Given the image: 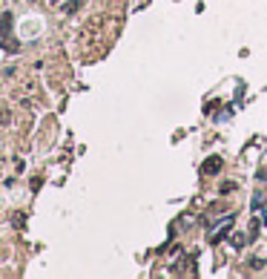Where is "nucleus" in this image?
<instances>
[{"instance_id": "obj_1", "label": "nucleus", "mask_w": 267, "mask_h": 279, "mask_svg": "<svg viewBox=\"0 0 267 279\" xmlns=\"http://www.w3.org/2000/svg\"><path fill=\"white\" fill-rule=\"evenodd\" d=\"M215 170H221V158H218V155H210L207 161L201 164V173H207V176H213Z\"/></svg>"}, {"instance_id": "obj_3", "label": "nucleus", "mask_w": 267, "mask_h": 279, "mask_svg": "<svg viewBox=\"0 0 267 279\" xmlns=\"http://www.w3.org/2000/svg\"><path fill=\"white\" fill-rule=\"evenodd\" d=\"M0 35H12V12H3V20H0Z\"/></svg>"}, {"instance_id": "obj_5", "label": "nucleus", "mask_w": 267, "mask_h": 279, "mask_svg": "<svg viewBox=\"0 0 267 279\" xmlns=\"http://www.w3.org/2000/svg\"><path fill=\"white\" fill-rule=\"evenodd\" d=\"M259 179H265V182H267V170H262V173H259Z\"/></svg>"}, {"instance_id": "obj_4", "label": "nucleus", "mask_w": 267, "mask_h": 279, "mask_svg": "<svg viewBox=\"0 0 267 279\" xmlns=\"http://www.w3.org/2000/svg\"><path fill=\"white\" fill-rule=\"evenodd\" d=\"M81 6H84V0H66V3H63V12L72 15V12H78Z\"/></svg>"}, {"instance_id": "obj_2", "label": "nucleus", "mask_w": 267, "mask_h": 279, "mask_svg": "<svg viewBox=\"0 0 267 279\" xmlns=\"http://www.w3.org/2000/svg\"><path fill=\"white\" fill-rule=\"evenodd\" d=\"M0 49H6V52H18V49H20V43H18L12 35H3V40H0Z\"/></svg>"}]
</instances>
